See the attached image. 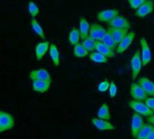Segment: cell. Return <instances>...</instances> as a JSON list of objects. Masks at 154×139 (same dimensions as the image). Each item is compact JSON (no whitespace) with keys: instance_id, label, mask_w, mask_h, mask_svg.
I'll list each match as a JSON object with an SVG mask.
<instances>
[{"instance_id":"6da1fadb","label":"cell","mask_w":154,"mask_h":139,"mask_svg":"<svg viewBox=\"0 0 154 139\" xmlns=\"http://www.w3.org/2000/svg\"><path fill=\"white\" fill-rule=\"evenodd\" d=\"M128 106L130 109L134 111L135 113H137L141 116L149 118V117L154 115V111H152L150 108H148V106L143 102L131 100L128 102Z\"/></svg>"},{"instance_id":"7a4b0ae2","label":"cell","mask_w":154,"mask_h":139,"mask_svg":"<svg viewBox=\"0 0 154 139\" xmlns=\"http://www.w3.org/2000/svg\"><path fill=\"white\" fill-rule=\"evenodd\" d=\"M130 95L134 100L140 101V102H144L148 97L143 87L138 83L135 82L132 83L130 85Z\"/></svg>"},{"instance_id":"3957f363","label":"cell","mask_w":154,"mask_h":139,"mask_svg":"<svg viewBox=\"0 0 154 139\" xmlns=\"http://www.w3.org/2000/svg\"><path fill=\"white\" fill-rule=\"evenodd\" d=\"M143 61L140 50H136L134 55L133 56L131 59V67H132V73H133V79H136L139 75L142 67H143Z\"/></svg>"},{"instance_id":"277c9868","label":"cell","mask_w":154,"mask_h":139,"mask_svg":"<svg viewBox=\"0 0 154 139\" xmlns=\"http://www.w3.org/2000/svg\"><path fill=\"white\" fill-rule=\"evenodd\" d=\"M140 43H141V47H142L141 57H142L143 66V67H146L152 61V50H151V49L149 47V44H148V42H147V40H146L145 38H142Z\"/></svg>"},{"instance_id":"5b68a950","label":"cell","mask_w":154,"mask_h":139,"mask_svg":"<svg viewBox=\"0 0 154 139\" xmlns=\"http://www.w3.org/2000/svg\"><path fill=\"white\" fill-rule=\"evenodd\" d=\"M14 126V117L5 111H2L1 120H0V133L10 130Z\"/></svg>"},{"instance_id":"8992f818","label":"cell","mask_w":154,"mask_h":139,"mask_svg":"<svg viewBox=\"0 0 154 139\" xmlns=\"http://www.w3.org/2000/svg\"><path fill=\"white\" fill-rule=\"evenodd\" d=\"M109 27L116 28V29H127L129 30L131 27L130 22L127 18L122 15H117L114 19H112L110 22H107Z\"/></svg>"},{"instance_id":"52a82bcc","label":"cell","mask_w":154,"mask_h":139,"mask_svg":"<svg viewBox=\"0 0 154 139\" xmlns=\"http://www.w3.org/2000/svg\"><path fill=\"white\" fill-rule=\"evenodd\" d=\"M143 125H144V120L143 116L137 113H134L131 120V134L134 138H136L138 132L140 131V129L143 128Z\"/></svg>"},{"instance_id":"ba28073f","label":"cell","mask_w":154,"mask_h":139,"mask_svg":"<svg viewBox=\"0 0 154 139\" xmlns=\"http://www.w3.org/2000/svg\"><path fill=\"white\" fill-rule=\"evenodd\" d=\"M106 31H107L103 26L97 24V23H92V24H90V30H89L88 36L96 41H101V40L103 39V37L105 36Z\"/></svg>"},{"instance_id":"9c48e42d","label":"cell","mask_w":154,"mask_h":139,"mask_svg":"<svg viewBox=\"0 0 154 139\" xmlns=\"http://www.w3.org/2000/svg\"><path fill=\"white\" fill-rule=\"evenodd\" d=\"M29 78L32 81H35V80H43V81H49V82L52 81L50 73L44 68L32 70L29 74Z\"/></svg>"},{"instance_id":"30bf717a","label":"cell","mask_w":154,"mask_h":139,"mask_svg":"<svg viewBox=\"0 0 154 139\" xmlns=\"http://www.w3.org/2000/svg\"><path fill=\"white\" fill-rule=\"evenodd\" d=\"M118 14H119V10H117L116 8H108V9H105L103 11L98 12L97 19L100 22H108L112 19H114L116 16H117Z\"/></svg>"},{"instance_id":"8fae6325","label":"cell","mask_w":154,"mask_h":139,"mask_svg":"<svg viewBox=\"0 0 154 139\" xmlns=\"http://www.w3.org/2000/svg\"><path fill=\"white\" fill-rule=\"evenodd\" d=\"M154 10V2L153 0H146L138 9L135 10V15L143 18L150 14Z\"/></svg>"},{"instance_id":"7c38bea8","label":"cell","mask_w":154,"mask_h":139,"mask_svg":"<svg viewBox=\"0 0 154 139\" xmlns=\"http://www.w3.org/2000/svg\"><path fill=\"white\" fill-rule=\"evenodd\" d=\"M135 38V33L131 31L129 32L117 45V48H116V52L117 53H123L125 52L130 46L131 44L133 43L134 40Z\"/></svg>"},{"instance_id":"4fadbf2b","label":"cell","mask_w":154,"mask_h":139,"mask_svg":"<svg viewBox=\"0 0 154 139\" xmlns=\"http://www.w3.org/2000/svg\"><path fill=\"white\" fill-rule=\"evenodd\" d=\"M92 124L93 126L98 129L99 131H109V130H114L115 129V126L109 122L108 120H101V119H97L94 118L92 119Z\"/></svg>"},{"instance_id":"5bb4252c","label":"cell","mask_w":154,"mask_h":139,"mask_svg":"<svg viewBox=\"0 0 154 139\" xmlns=\"http://www.w3.org/2000/svg\"><path fill=\"white\" fill-rule=\"evenodd\" d=\"M138 84L143 87L146 94L150 97H154V82L146 76H143L138 80Z\"/></svg>"},{"instance_id":"9a60e30c","label":"cell","mask_w":154,"mask_h":139,"mask_svg":"<svg viewBox=\"0 0 154 139\" xmlns=\"http://www.w3.org/2000/svg\"><path fill=\"white\" fill-rule=\"evenodd\" d=\"M49 48H50V42L49 41L44 40V41L39 42L35 46V49H34V56H35V58L37 60H42V58L47 53V51L49 50Z\"/></svg>"},{"instance_id":"2e32d148","label":"cell","mask_w":154,"mask_h":139,"mask_svg":"<svg viewBox=\"0 0 154 139\" xmlns=\"http://www.w3.org/2000/svg\"><path fill=\"white\" fill-rule=\"evenodd\" d=\"M107 31L111 34V36L117 44L129 33L127 29H116L112 27H108Z\"/></svg>"},{"instance_id":"e0dca14e","label":"cell","mask_w":154,"mask_h":139,"mask_svg":"<svg viewBox=\"0 0 154 139\" xmlns=\"http://www.w3.org/2000/svg\"><path fill=\"white\" fill-rule=\"evenodd\" d=\"M51 82L43 81V80H35L32 82V88L34 92L43 93L50 89Z\"/></svg>"},{"instance_id":"ac0fdd59","label":"cell","mask_w":154,"mask_h":139,"mask_svg":"<svg viewBox=\"0 0 154 139\" xmlns=\"http://www.w3.org/2000/svg\"><path fill=\"white\" fill-rule=\"evenodd\" d=\"M95 50L106 56L107 58H112L116 56V52L114 49H110L106 45H105L102 41H96V49Z\"/></svg>"},{"instance_id":"d6986e66","label":"cell","mask_w":154,"mask_h":139,"mask_svg":"<svg viewBox=\"0 0 154 139\" xmlns=\"http://www.w3.org/2000/svg\"><path fill=\"white\" fill-rule=\"evenodd\" d=\"M79 32H80V37L82 40L86 39L89 35V30H90V24L88 22V20L85 17H81L79 19Z\"/></svg>"},{"instance_id":"ffe728a7","label":"cell","mask_w":154,"mask_h":139,"mask_svg":"<svg viewBox=\"0 0 154 139\" xmlns=\"http://www.w3.org/2000/svg\"><path fill=\"white\" fill-rule=\"evenodd\" d=\"M49 54H50V57H51L52 63L56 67H58L60 65V51H59V49L57 48V46L55 44H53V43L50 44Z\"/></svg>"},{"instance_id":"44dd1931","label":"cell","mask_w":154,"mask_h":139,"mask_svg":"<svg viewBox=\"0 0 154 139\" xmlns=\"http://www.w3.org/2000/svg\"><path fill=\"white\" fill-rule=\"evenodd\" d=\"M97 115L98 119L105 120H109L111 119V115H110V111H109L108 105L106 103L101 104V106L99 107V109L97 111Z\"/></svg>"},{"instance_id":"7402d4cb","label":"cell","mask_w":154,"mask_h":139,"mask_svg":"<svg viewBox=\"0 0 154 139\" xmlns=\"http://www.w3.org/2000/svg\"><path fill=\"white\" fill-rule=\"evenodd\" d=\"M154 129V126H152L150 123H147L143 126V128L140 129V131L138 132L137 136L135 139H146L148 138V136L150 135V133L152 131V129Z\"/></svg>"},{"instance_id":"603a6c76","label":"cell","mask_w":154,"mask_h":139,"mask_svg":"<svg viewBox=\"0 0 154 139\" xmlns=\"http://www.w3.org/2000/svg\"><path fill=\"white\" fill-rule=\"evenodd\" d=\"M81 39L80 37V32L79 30L77 28H72L69 33V41L72 46H75L76 44L79 43V40Z\"/></svg>"},{"instance_id":"cb8c5ba5","label":"cell","mask_w":154,"mask_h":139,"mask_svg":"<svg viewBox=\"0 0 154 139\" xmlns=\"http://www.w3.org/2000/svg\"><path fill=\"white\" fill-rule=\"evenodd\" d=\"M89 58L91 61L95 62V63H97V64H105L107 62V58L106 56H104L103 54L99 53L98 51H93V52H90L89 54Z\"/></svg>"},{"instance_id":"d4e9b609","label":"cell","mask_w":154,"mask_h":139,"mask_svg":"<svg viewBox=\"0 0 154 139\" xmlns=\"http://www.w3.org/2000/svg\"><path fill=\"white\" fill-rule=\"evenodd\" d=\"M31 26L32 31L42 39H45V33L44 31L42 29V27L41 26V24L39 23V22L35 19V18H32L31 20Z\"/></svg>"},{"instance_id":"484cf974","label":"cell","mask_w":154,"mask_h":139,"mask_svg":"<svg viewBox=\"0 0 154 139\" xmlns=\"http://www.w3.org/2000/svg\"><path fill=\"white\" fill-rule=\"evenodd\" d=\"M88 51L82 46L81 43H78L74 46L73 49V54L76 58H85L88 55Z\"/></svg>"},{"instance_id":"4316f807","label":"cell","mask_w":154,"mask_h":139,"mask_svg":"<svg viewBox=\"0 0 154 139\" xmlns=\"http://www.w3.org/2000/svg\"><path fill=\"white\" fill-rule=\"evenodd\" d=\"M101 41L105 44V45H106L107 47H109L110 49H116V48H117V43L115 41V40L113 39V37L111 36V34L108 32V31H106V33L105 34V36L103 37V39L101 40Z\"/></svg>"},{"instance_id":"83f0119b","label":"cell","mask_w":154,"mask_h":139,"mask_svg":"<svg viewBox=\"0 0 154 139\" xmlns=\"http://www.w3.org/2000/svg\"><path fill=\"white\" fill-rule=\"evenodd\" d=\"M81 44L88 52H93L95 50V49H96V40H94L89 36L87 37L86 39L82 40Z\"/></svg>"},{"instance_id":"f1b7e54d","label":"cell","mask_w":154,"mask_h":139,"mask_svg":"<svg viewBox=\"0 0 154 139\" xmlns=\"http://www.w3.org/2000/svg\"><path fill=\"white\" fill-rule=\"evenodd\" d=\"M39 12H40V10H39L38 5L36 4V3L33 1H30L28 4V13L31 15V17L35 18L39 14Z\"/></svg>"},{"instance_id":"f546056e","label":"cell","mask_w":154,"mask_h":139,"mask_svg":"<svg viewBox=\"0 0 154 139\" xmlns=\"http://www.w3.org/2000/svg\"><path fill=\"white\" fill-rule=\"evenodd\" d=\"M109 86H110V82L107 80V79H105L103 80L97 86V90L100 92V93H105L106 92L108 89H109Z\"/></svg>"},{"instance_id":"4dcf8cb0","label":"cell","mask_w":154,"mask_h":139,"mask_svg":"<svg viewBox=\"0 0 154 139\" xmlns=\"http://www.w3.org/2000/svg\"><path fill=\"white\" fill-rule=\"evenodd\" d=\"M128 4L130 5V7L134 10L138 9L146 0H127Z\"/></svg>"},{"instance_id":"1f68e13d","label":"cell","mask_w":154,"mask_h":139,"mask_svg":"<svg viewBox=\"0 0 154 139\" xmlns=\"http://www.w3.org/2000/svg\"><path fill=\"white\" fill-rule=\"evenodd\" d=\"M108 90H109V97L115 98L116 96V93H117V86H116V84L115 82H111Z\"/></svg>"},{"instance_id":"d6a6232c","label":"cell","mask_w":154,"mask_h":139,"mask_svg":"<svg viewBox=\"0 0 154 139\" xmlns=\"http://www.w3.org/2000/svg\"><path fill=\"white\" fill-rule=\"evenodd\" d=\"M144 103L148 106V108L154 111V97H147V99L144 101Z\"/></svg>"},{"instance_id":"836d02e7","label":"cell","mask_w":154,"mask_h":139,"mask_svg":"<svg viewBox=\"0 0 154 139\" xmlns=\"http://www.w3.org/2000/svg\"><path fill=\"white\" fill-rule=\"evenodd\" d=\"M147 120H148V122H149L150 124H152V126H154V115L149 117V118H147Z\"/></svg>"},{"instance_id":"e575fe53","label":"cell","mask_w":154,"mask_h":139,"mask_svg":"<svg viewBox=\"0 0 154 139\" xmlns=\"http://www.w3.org/2000/svg\"><path fill=\"white\" fill-rule=\"evenodd\" d=\"M146 139H154V129H152V131L150 133V135L148 136V138Z\"/></svg>"},{"instance_id":"d590c367","label":"cell","mask_w":154,"mask_h":139,"mask_svg":"<svg viewBox=\"0 0 154 139\" xmlns=\"http://www.w3.org/2000/svg\"><path fill=\"white\" fill-rule=\"evenodd\" d=\"M2 111H0V120H1V116H2Z\"/></svg>"}]
</instances>
